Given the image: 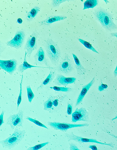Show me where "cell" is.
<instances>
[{
	"label": "cell",
	"instance_id": "19",
	"mask_svg": "<svg viewBox=\"0 0 117 150\" xmlns=\"http://www.w3.org/2000/svg\"><path fill=\"white\" fill-rule=\"evenodd\" d=\"M55 75V71L54 70H51L46 78L43 81L42 84L37 88V89H39L42 88L43 86L50 84L53 81Z\"/></svg>",
	"mask_w": 117,
	"mask_h": 150
},
{
	"label": "cell",
	"instance_id": "36",
	"mask_svg": "<svg viewBox=\"0 0 117 150\" xmlns=\"http://www.w3.org/2000/svg\"><path fill=\"white\" fill-rule=\"evenodd\" d=\"M111 35L112 37H117V32L111 33Z\"/></svg>",
	"mask_w": 117,
	"mask_h": 150
},
{
	"label": "cell",
	"instance_id": "31",
	"mask_svg": "<svg viewBox=\"0 0 117 150\" xmlns=\"http://www.w3.org/2000/svg\"><path fill=\"white\" fill-rule=\"evenodd\" d=\"M69 145H70V150H80L78 147L74 144H73V143H70Z\"/></svg>",
	"mask_w": 117,
	"mask_h": 150
},
{
	"label": "cell",
	"instance_id": "7",
	"mask_svg": "<svg viewBox=\"0 0 117 150\" xmlns=\"http://www.w3.org/2000/svg\"><path fill=\"white\" fill-rule=\"evenodd\" d=\"M25 37V32L22 30H19L16 33L14 37L7 42L6 45L16 49H19L23 45Z\"/></svg>",
	"mask_w": 117,
	"mask_h": 150
},
{
	"label": "cell",
	"instance_id": "6",
	"mask_svg": "<svg viewBox=\"0 0 117 150\" xmlns=\"http://www.w3.org/2000/svg\"><path fill=\"white\" fill-rule=\"evenodd\" d=\"M65 136L68 139V141L71 140H74L77 142L80 143V144L83 143L92 142L97 143V144L102 145H106L113 148L114 145L113 143H110L109 144L102 143L97 141L95 139H87L82 138L80 136L76 135L72 133H66Z\"/></svg>",
	"mask_w": 117,
	"mask_h": 150
},
{
	"label": "cell",
	"instance_id": "35",
	"mask_svg": "<svg viewBox=\"0 0 117 150\" xmlns=\"http://www.w3.org/2000/svg\"><path fill=\"white\" fill-rule=\"evenodd\" d=\"M17 21L18 23L19 24H21L23 23V20L22 18H19L18 19Z\"/></svg>",
	"mask_w": 117,
	"mask_h": 150
},
{
	"label": "cell",
	"instance_id": "26",
	"mask_svg": "<svg viewBox=\"0 0 117 150\" xmlns=\"http://www.w3.org/2000/svg\"><path fill=\"white\" fill-rule=\"evenodd\" d=\"M26 119L33 122L34 124H35L39 127H44L47 129H48V128L47 127L37 120L28 117H27Z\"/></svg>",
	"mask_w": 117,
	"mask_h": 150
},
{
	"label": "cell",
	"instance_id": "3",
	"mask_svg": "<svg viewBox=\"0 0 117 150\" xmlns=\"http://www.w3.org/2000/svg\"><path fill=\"white\" fill-rule=\"evenodd\" d=\"M25 133V130H20L16 128L13 134L8 138L1 141V144L4 148L11 149L23 139Z\"/></svg>",
	"mask_w": 117,
	"mask_h": 150
},
{
	"label": "cell",
	"instance_id": "17",
	"mask_svg": "<svg viewBox=\"0 0 117 150\" xmlns=\"http://www.w3.org/2000/svg\"><path fill=\"white\" fill-rule=\"evenodd\" d=\"M27 55V53L26 52H25V55L23 63L20 64L18 67V70L19 72L21 73H23L25 71L29 69H31L33 67H40V68H46L43 67H41L39 66H35L32 65L27 62L26 60V56Z\"/></svg>",
	"mask_w": 117,
	"mask_h": 150
},
{
	"label": "cell",
	"instance_id": "8",
	"mask_svg": "<svg viewBox=\"0 0 117 150\" xmlns=\"http://www.w3.org/2000/svg\"><path fill=\"white\" fill-rule=\"evenodd\" d=\"M23 115V112L19 110L18 113L10 116L7 119L6 125H10L12 129L16 127H22Z\"/></svg>",
	"mask_w": 117,
	"mask_h": 150
},
{
	"label": "cell",
	"instance_id": "27",
	"mask_svg": "<svg viewBox=\"0 0 117 150\" xmlns=\"http://www.w3.org/2000/svg\"><path fill=\"white\" fill-rule=\"evenodd\" d=\"M49 142H46L43 144H40L39 145H36L35 146L32 147H31L28 148L27 150H39L43 147H44L46 145L49 144Z\"/></svg>",
	"mask_w": 117,
	"mask_h": 150
},
{
	"label": "cell",
	"instance_id": "20",
	"mask_svg": "<svg viewBox=\"0 0 117 150\" xmlns=\"http://www.w3.org/2000/svg\"><path fill=\"white\" fill-rule=\"evenodd\" d=\"M97 0H87L84 3L83 10L89 8H93L98 4Z\"/></svg>",
	"mask_w": 117,
	"mask_h": 150
},
{
	"label": "cell",
	"instance_id": "11",
	"mask_svg": "<svg viewBox=\"0 0 117 150\" xmlns=\"http://www.w3.org/2000/svg\"><path fill=\"white\" fill-rule=\"evenodd\" d=\"M17 62L15 59L9 60H0L1 69L11 75L17 69Z\"/></svg>",
	"mask_w": 117,
	"mask_h": 150
},
{
	"label": "cell",
	"instance_id": "22",
	"mask_svg": "<svg viewBox=\"0 0 117 150\" xmlns=\"http://www.w3.org/2000/svg\"><path fill=\"white\" fill-rule=\"evenodd\" d=\"M78 40L86 48L96 53L99 54V53L94 48L90 43L81 39L78 38Z\"/></svg>",
	"mask_w": 117,
	"mask_h": 150
},
{
	"label": "cell",
	"instance_id": "1",
	"mask_svg": "<svg viewBox=\"0 0 117 150\" xmlns=\"http://www.w3.org/2000/svg\"><path fill=\"white\" fill-rule=\"evenodd\" d=\"M95 17L103 27L110 31L117 29V25L113 22V16L104 8H99L95 10Z\"/></svg>",
	"mask_w": 117,
	"mask_h": 150
},
{
	"label": "cell",
	"instance_id": "30",
	"mask_svg": "<svg viewBox=\"0 0 117 150\" xmlns=\"http://www.w3.org/2000/svg\"><path fill=\"white\" fill-rule=\"evenodd\" d=\"M4 112L3 111L1 114L0 115V127H1L2 125L4 123Z\"/></svg>",
	"mask_w": 117,
	"mask_h": 150
},
{
	"label": "cell",
	"instance_id": "34",
	"mask_svg": "<svg viewBox=\"0 0 117 150\" xmlns=\"http://www.w3.org/2000/svg\"><path fill=\"white\" fill-rule=\"evenodd\" d=\"M101 86L103 88H104V89H106V88H108V87L107 85L106 84H103L102 83V81L101 82Z\"/></svg>",
	"mask_w": 117,
	"mask_h": 150
},
{
	"label": "cell",
	"instance_id": "24",
	"mask_svg": "<svg viewBox=\"0 0 117 150\" xmlns=\"http://www.w3.org/2000/svg\"><path fill=\"white\" fill-rule=\"evenodd\" d=\"M23 73H22V80L21 81V82L20 83V93L19 95V96L18 97V98L17 100V110H18V108L19 107V105H20V103L22 101V84L23 82Z\"/></svg>",
	"mask_w": 117,
	"mask_h": 150
},
{
	"label": "cell",
	"instance_id": "21",
	"mask_svg": "<svg viewBox=\"0 0 117 150\" xmlns=\"http://www.w3.org/2000/svg\"><path fill=\"white\" fill-rule=\"evenodd\" d=\"M54 98L53 97H50L44 103V110L46 111H49L52 108L53 104V101Z\"/></svg>",
	"mask_w": 117,
	"mask_h": 150
},
{
	"label": "cell",
	"instance_id": "14",
	"mask_svg": "<svg viewBox=\"0 0 117 150\" xmlns=\"http://www.w3.org/2000/svg\"><path fill=\"white\" fill-rule=\"evenodd\" d=\"M95 81V78L94 77L90 82L83 87L77 99L76 106L79 105L81 103L87 93L94 84Z\"/></svg>",
	"mask_w": 117,
	"mask_h": 150
},
{
	"label": "cell",
	"instance_id": "4",
	"mask_svg": "<svg viewBox=\"0 0 117 150\" xmlns=\"http://www.w3.org/2000/svg\"><path fill=\"white\" fill-rule=\"evenodd\" d=\"M39 35L37 31L34 30L27 40L24 49L27 50V56L29 58L32 52L37 48V41Z\"/></svg>",
	"mask_w": 117,
	"mask_h": 150
},
{
	"label": "cell",
	"instance_id": "12",
	"mask_svg": "<svg viewBox=\"0 0 117 150\" xmlns=\"http://www.w3.org/2000/svg\"><path fill=\"white\" fill-rule=\"evenodd\" d=\"M76 80V79L74 77L67 78L62 75L58 74L55 80V83L58 86H66L68 84L74 83Z\"/></svg>",
	"mask_w": 117,
	"mask_h": 150
},
{
	"label": "cell",
	"instance_id": "25",
	"mask_svg": "<svg viewBox=\"0 0 117 150\" xmlns=\"http://www.w3.org/2000/svg\"><path fill=\"white\" fill-rule=\"evenodd\" d=\"M26 88L29 101L30 103H31L33 99L35 97V95H34L33 92L30 86H27Z\"/></svg>",
	"mask_w": 117,
	"mask_h": 150
},
{
	"label": "cell",
	"instance_id": "29",
	"mask_svg": "<svg viewBox=\"0 0 117 150\" xmlns=\"http://www.w3.org/2000/svg\"><path fill=\"white\" fill-rule=\"evenodd\" d=\"M72 104L68 103L67 104V112L68 115H71L72 114Z\"/></svg>",
	"mask_w": 117,
	"mask_h": 150
},
{
	"label": "cell",
	"instance_id": "18",
	"mask_svg": "<svg viewBox=\"0 0 117 150\" xmlns=\"http://www.w3.org/2000/svg\"><path fill=\"white\" fill-rule=\"evenodd\" d=\"M40 10V8L38 6H36L31 9L26 15V18L27 21L29 22L32 21Z\"/></svg>",
	"mask_w": 117,
	"mask_h": 150
},
{
	"label": "cell",
	"instance_id": "38",
	"mask_svg": "<svg viewBox=\"0 0 117 150\" xmlns=\"http://www.w3.org/2000/svg\"><path fill=\"white\" fill-rule=\"evenodd\" d=\"M104 88H103L101 86H99L98 87V90L99 91H100V92H101V91H104Z\"/></svg>",
	"mask_w": 117,
	"mask_h": 150
},
{
	"label": "cell",
	"instance_id": "16",
	"mask_svg": "<svg viewBox=\"0 0 117 150\" xmlns=\"http://www.w3.org/2000/svg\"><path fill=\"white\" fill-rule=\"evenodd\" d=\"M72 55L76 64V68L78 75L81 76L87 72L86 70L82 65L77 57L73 53L72 54Z\"/></svg>",
	"mask_w": 117,
	"mask_h": 150
},
{
	"label": "cell",
	"instance_id": "10",
	"mask_svg": "<svg viewBox=\"0 0 117 150\" xmlns=\"http://www.w3.org/2000/svg\"><path fill=\"white\" fill-rule=\"evenodd\" d=\"M59 72L64 74H68L71 72L74 69L69 57L66 54L64 58L62 61L57 67Z\"/></svg>",
	"mask_w": 117,
	"mask_h": 150
},
{
	"label": "cell",
	"instance_id": "39",
	"mask_svg": "<svg viewBox=\"0 0 117 150\" xmlns=\"http://www.w3.org/2000/svg\"><path fill=\"white\" fill-rule=\"evenodd\" d=\"M107 133H108V134L110 135H111L112 136H113V137H114L116 139H117V137H116V136L114 135H113V134H111V133H109V132H107Z\"/></svg>",
	"mask_w": 117,
	"mask_h": 150
},
{
	"label": "cell",
	"instance_id": "23",
	"mask_svg": "<svg viewBox=\"0 0 117 150\" xmlns=\"http://www.w3.org/2000/svg\"><path fill=\"white\" fill-rule=\"evenodd\" d=\"M50 88H52L55 91L65 92H69L73 90L72 88H70L60 87L57 86L50 87Z\"/></svg>",
	"mask_w": 117,
	"mask_h": 150
},
{
	"label": "cell",
	"instance_id": "32",
	"mask_svg": "<svg viewBox=\"0 0 117 150\" xmlns=\"http://www.w3.org/2000/svg\"><path fill=\"white\" fill-rule=\"evenodd\" d=\"M59 104V101L58 99L53 100V105L55 107H57L58 106Z\"/></svg>",
	"mask_w": 117,
	"mask_h": 150
},
{
	"label": "cell",
	"instance_id": "40",
	"mask_svg": "<svg viewBox=\"0 0 117 150\" xmlns=\"http://www.w3.org/2000/svg\"><path fill=\"white\" fill-rule=\"evenodd\" d=\"M116 119H117V115H116V116L115 117V118L112 119V121H113V120H114Z\"/></svg>",
	"mask_w": 117,
	"mask_h": 150
},
{
	"label": "cell",
	"instance_id": "28",
	"mask_svg": "<svg viewBox=\"0 0 117 150\" xmlns=\"http://www.w3.org/2000/svg\"><path fill=\"white\" fill-rule=\"evenodd\" d=\"M69 1L68 0H53L51 5L53 8L58 7L62 3Z\"/></svg>",
	"mask_w": 117,
	"mask_h": 150
},
{
	"label": "cell",
	"instance_id": "2",
	"mask_svg": "<svg viewBox=\"0 0 117 150\" xmlns=\"http://www.w3.org/2000/svg\"><path fill=\"white\" fill-rule=\"evenodd\" d=\"M45 48L52 64L54 65L58 64L60 57L61 52L57 43L52 39H48L46 41Z\"/></svg>",
	"mask_w": 117,
	"mask_h": 150
},
{
	"label": "cell",
	"instance_id": "5",
	"mask_svg": "<svg viewBox=\"0 0 117 150\" xmlns=\"http://www.w3.org/2000/svg\"><path fill=\"white\" fill-rule=\"evenodd\" d=\"M48 125L55 130H60L63 132H65L68 129L73 128L87 127L89 126V125L87 123L82 124H73L56 122H48Z\"/></svg>",
	"mask_w": 117,
	"mask_h": 150
},
{
	"label": "cell",
	"instance_id": "15",
	"mask_svg": "<svg viewBox=\"0 0 117 150\" xmlns=\"http://www.w3.org/2000/svg\"><path fill=\"white\" fill-rule=\"evenodd\" d=\"M67 18L64 16H51L48 17L43 21L39 22L41 25H49L55 22L62 21Z\"/></svg>",
	"mask_w": 117,
	"mask_h": 150
},
{
	"label": "cell",
	"instance_id": "13",
	"mask_svg": "<svg viewBox=\"0 0 117 150\" xmlns=\"http://www.w3.org/2000/svg\"><path fill=\"white\" fill-rule=\"evenodd\" d=\"M35 62L39 64H43L48 66L45 52L42 47H40L34 56Z\"/></svg>",
	"mask_w": 117,
	"mask_h": 150
},
{
	"label": "cell",
	"instance_id": "33",
	"mask_svg": "<svg viewBox=\"0 0 117 150\" xmlns=\"http://www.w3.org/2000/svg\"><path fill=\"white\" fill-rule=\"evenodd\" d=\"M88 148L91 149L92 150H98V148L95 145H90L89 146Z\"/></svg>",
	"mask_w": 117,
	"mask_h": 150
},
{
	"label": "cell",
	"instance_id": "37",
	"mask_svg": "<svg viewBox=\"0 0 117 150\" xmlns=\"http://www.w3.org/2000/svg\"><path fill=\"white\" fill-rule=\"evenodd\" d=\"M114 74L115 77L117 76V64L116 68V69L114 72Z\"/></svg>",
	"mask_w": 117,
	"mask_h": 150
},
{
	"label": "cell",
	"instance_id": "9",
	"mask_svg": "<svg viewBox=\"0 0 117 150\" xmlns=\"http://www.w3.org/2000/svg\"><path fill=\"white\" fill-rule=\"evenodd\" d=\"M72 116V122H73L79 121L88 122L89 120L88 113L85 108H77Z\"/></svg>",
	"mask_w": 117,
	"mask_h": 150
},
{
	"label": "cell",
	"instance_id": "41",
	"mask_svg": "<svg viewBox=\"0 0 117 150\" xmlns=\"http://www.w3.org/2000/svg\"><path fill=\"white\" fill-rule=\"evenodd\" d=\"M115 19L116 20H117V19L116 18Z\"/></svg>",
	"mask_w": 117,
	"mask_h": 150
}]
</instances>
